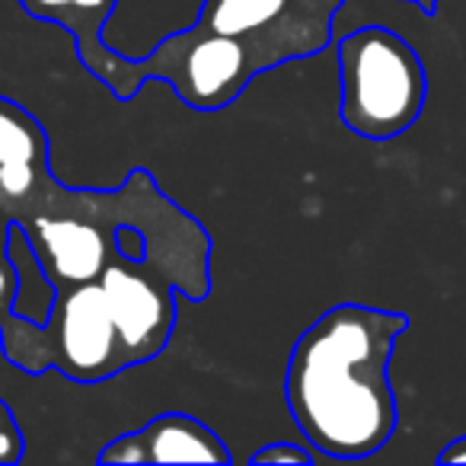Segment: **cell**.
<instances>
[{
    "mask_svg": "<svg viewBox=\"0 0 466 466\" xmlns=\"http://www.w3.org/2000/svg\"><path fill=\"white\" fill-rule=\"evenodd\" d=\"M409 317L368 304H336L294 342L285 402L313 451L336 460L377 453L396 431L400 409L390 361Z\"/></svg>",
    "mask_w": 466,
    "mask_h": 466,
    "instance_id": "1",
    "label": "cell"
},
{
    "mask_svg": "<svg viewBox=\"0 0 466 466\" xmlns=\"http://www.w3.org/2000/svg\"><path fill=\"white\" fill-rule=\"evenodd\" d=\"M4 256L14 266L16 275V294H14V317L29 319V323H48L52 317L55 298H58V285L48 279L46 266L35 256L33 243L26 237V227L16 218H10L7 227V243H4Z\"/></svg>",
    "mask_w": 466,
    "mask_h": 466,
    "instance_id": "10",
    "label": "cell"
},
{
    "mask_svg": "<svg viewBox=\"0 0 466 466\" xmlns=\"http://www.w3.org/2000/svg\"><path fill=\"white\" fill-rule=\"evenodd\" d=\"M345 0H205L198 26L237 35L266 71L319 55L332 42V20Z\"/></svg>",
    "mask_w": 466,
    "mask_h": 466,
    "instance_id": "5",
    "label": "cell"
},
{
    "mask_svg": "<svg viewBox=\"0 0 466 466\" xmlns=\"http://www.w3.org/2000/svg\"><path fill=\"white\" fill-rule=\"evenodd\" d=\"M20 460H26V434L14 409L0 400V466H14Z\"/></svg>",
    "mask_w": 466,
    "mask_h": 466,
    "instance_id": "11",
    "label": "cell"
},
{
    "mask_svg": "<svg viewBox=\"0 0 466 466\" xmlns=\"http://www.w3.org/2000/svg\"><path fill=\"white\" fill-rule=\"evenodd\" d=\"M313 457L317 453L310 451V447L304 444H291V441H272V444L259 447V451H253V457H249V463L253 466H262V463H313Z\"/></svg>",
    "mask_w": 466,
    "mask_h": 466,
    "instance_id": "12",
    "label": "cell"
},
{
    "mask_svg": "<svg viewBox=\"0 0 466 466\" xmlns=\"http://www.w3.org/2000/svg\"><path fill=\"white\" fill-rule=\"evenodd\" d=\"M112 326L122 345L125 370L147 364L169 345L176 329V288L144 259L112 256L99 275Z\"/></svg>",
    "mask_w": 466,
    "mask_h": 466,
    "instance_id": "6",
    "label": "cell"
},
{
    "mask_svg": "<svg viewBox=\"0 0 466 466\" xmlns=\"http://www.w3.org/2000/svg\"><path fill=\"white\" fill-rule=\"evenodd\" d=\"M339 118L364 141H393L425 112L428 74L419 52L387 26H361L336 46Z\"/></svg>",
    "mask_w": 466,
    "mask_h": 466,
    "instance_id": "2",
    "label": "cell"
},
{
    "mask_svg": "<svg viewBox=\"0 0 466 466\" xmlns=\"http://www.w3.org/2000/svg\"><path fill=\"white\" fill-rule=\"evenodd\" d=\"M147 80H167L173 93L195 112H220L240 96L262 61L237 35H224L195 23L186 33H173L157 42L141 61Z\"/></svg>",
    "mask_w": 466,
    "mask_h": 466,
    "instance_id": "4",
    "label": "cell"
},
{
    "mask_svg": "<svg viewBox=\"0 0 466 466\" xmlns=\"http://www.w3.org/2000/svg\"><path fill=\"white\" fill-rule=\"evenodd\" d=\"M14 294H16V275L7 256H0V319H7L14 310Z\"/></svg>",
    "mask_w": 466,
    "mask_h": 466,
    "instance_id": "13",
    "label": "cell"
},
{
    "mask_svg": "<svg viewBox=\"0 0 466 466\" xmlns=\"http://www.w3.org/2000/svg\"><path fill=\"white\" fill-rule=\"evenodd\" d=\"M7 227L10 220H0V256H4V243H7Z\"/></svg>",
    "mask_w": 466,
    "mask_h": 466,
    "instance_id": "16",
    "label": "cell"
},
{
    "mask_svg": "<svg viewBox=\"0 0 466 466\" xmlns=\"http://www.w3.org/2000/svg\"><path fill=\"white\" fill-rule=\"evenodd\" d=\"M99 463H233L224 438L205 421L186 412H163L109 441L99 451Z\"/></svg>",
    "mask_w": 466,
    "mask_h": 466,
    "instance_id": "8",
    "label": "cell"
},
{
    "mask_svg": "<svg viewBox=\"0 0 466 466\" xmlns=\"http://www.w3.org/2000/svg\"><path fill=\"white\" fill-rule=\"evenodd\" d=\"M26 16L42 23L61 26L74 39L77 58L106 90H112V96L128 103L147 84L141 61H131L125 55H118L116 48L106 46L103 29L106 20L116 14L118 0H16Z\"/></svg>",
    "mask_w": 466,
    "mask_h": 466,
    "instance_id": "7",
    "label": "cell"
},
{
    "mask_svg": "<svg viewBox=\"0 0 466 466\" xmlns=\"http://www.w3.org/2000/svg\"><path fill=\"white\" fill-rule=\"evenodd\" d=\"M48 157V135L39 118L0 96V195L7 201H29L46 192L55 179Z\"/></svg>",
    "mask_w": 466,
    "mask_h": 466,
    "instance_id": "9",
    "label": "cell"
},
{
    "mask_svg": "<svg viewBox=\"0 0 466 466\" xmlns=\"http://www.w3.org/2000/svg\"><path fill=\"white\" fill-rule=\"evenodd\" d=\"M406 4H412V7H419L425 16H431L434 10H438V0H406Z\"/></svg>",
    "mask_w": 466,
    "mask_h": 466,
    "instance_id": "15",
    "label": "cell"
},
{
    "mask_svg": "<svg viewBox=\"0 0 466 466\" xmlns=\"http://www.w3.org/2000/svg\"><path fill=\"white\" fill-rule=\"evenodd\" d=\"M0 351L23 374L58 370L74 383H103L125 370L99 281L58 288L52 317L42 326L14 313L0 319Z\"/></svg>",
    "mask_w": 466,
    "mask_h": 466,
    "instance_id": "3",
    "label": "cell"
},
{
    "mask_svg": "<svg viewBox=\"0 0 466 466\" xmlns=\"http://www.w3.org/2000/svg\"><path fill=\"white\" fill-rule=\"evenodd\" d=\"M438 463H466V434L453 438L451 444L438 453Z\"/></svg>",
    "mask_w": 466,
    "mask_h": 466,
    "instance_id": "14",
    "label": "cell"
}]
</instances>
